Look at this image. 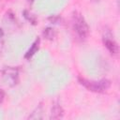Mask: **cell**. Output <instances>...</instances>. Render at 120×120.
Wrapping results in <instances>:
<instances>
[{
    "instance_id": "obj_9",
    "label": "cell",
    "mask_w": 120,
    "mask_h": 120,
    "mask_svg": "<svg viewBox=\"0 0 120 120\" xmlns=\"http://www.w3.org/2000/svg\"><path fill=\"white\" fill-rule=\"evenodd\" d=\"M23 16L32 24H37V18H36V16L34 14H32L31 12H29L28 10H24L23 11Z\"/></svg>"
},
{
    "instance_id": "obj_6",
    "label": "cell",
    "mask_w": 120,
    "mask_h": 120,
    "mask_svg": "<svg viewBox=\"0 0 120 120\" xmlns=\"http://www.w3.org/2000/svg\"><path fill=\"white\" fill-rule=\"evenodd\" d=\"M39 42H40V40H39V38H37L34 42H33V44H32V46L28 49V51L25 52V54H24V58L25 59H30L38 51V48H39Z\"/></svg>"
},
{
    "instance_id": "obj_13",
    "label": "cell",
    "mask_w": 120,
    "mask_h": 120,
    "mask_svg": "<svg viewBox=\"0 0 120 120\" xmlns=\"http://www.w3.org/2000/svg\"><path fill=\"white\" fill-rule=\"evenodd\" d=\"M0 1H1V0H0Z\"/></svg>"
},
{
    "instance_id": "obj_12",
    "label": "cell",
    "mask_w": 120,
    "mask_h": 120,
    "mask_svg": "<svg viewBox=\"0 0 120 120\" xmlns=\"http://www.w3.org/2000/svg\"><path fill=\"white\" fill-rule=\"evenodd\" d=\"M28 1H29V2H30V3H33V2H34V1H35V0H28Z\"/></svg>"
},
{
    "instance_id": "obj_4",
    "label": "cell",
    "mask_w": 120,
    "mask_h": 120,
    "mask_svg": "<svg viewBox=\"0 0 120 120\" xmlns=\"http://www.w3.org/2000/svg\"><path fill=\"white\" fill-rule=\"evenodd\" d=\"M2 76L6 83L9 86H15L19 82V70L14 67H7L2 71Z\"/></svg>"
},
{
    "instance_id": "obj_11",
    "label": "cell",
    "mask_w": 120,
    "mask_h": 120,
    "mask_svg": "<svg viewBox=\"0 0 120 120\" xmlns=\"http://www.w3.org/2000/svg\"><path fill=\"white\" fill-rule=\"evenodd\" d=\"M91 1H94V2H99L100 0H91Z\"/></svg>"
},
{
    "instance_id": "obj_3",
    "label": "cell",
    "mask_w": 120,
    "mask_h": 120,
    "mask_svg": "<svg viewBox=\"0 0 120 120\" xmlns=\"http://www.w3.org/2000/svg\"><path fill=\"white\" fill-rule=\"evenodd\" d=\"M102 41L104 47L108 50V52L112 55V56H117L119 52V47L115 39L113 38V36L111 31H104V34L102 36Z\"/></svg>"
},
{
    "instance_id": "obj_10",
    "label": "cell",
    "mask_w": 120,
    "mask_h": 120,
    "mask_svg": "<svg viewBox=\"0 0 120 120\" xmlns=\"http://www.w3.org/2000/svg\"><path fill=\"white\" fill-rule=\"evenodd\" d=\"M5 96H6V94H5L4 90L0 89V105H1V104L3 103V101H4V99H5Z\"/></svg>"
},
{
    "instance_id": "obj_8",
    "label": "cell",
    "mask_w": 120,
    "mask_h": 120,
    "mask_svg": "<svg viewBox=\"0 0 120 120\" xmlns=\"http://www.w3.org/2000/svg\"><path fill=\"white\" fill-rule=\"evenodd\" d=\"M55 35H56V33H55L54 29L52 28V27H47V28H45L44 31H43V36H44V38H45L46 39H49V40H52V39L54 38Z\"/></svg>"
},
{
    "instance_id": "obj_7",
    "label": "cell",
    "mask_w": 120,
    "mask_h": 120,
    "mask_svg": "<svg viewBox=\"0 0 120 120\" xmlns=\"http://www.w3.org/2000/svg\"><path fill=\"white\" fill-rule=\"evenodd\" d=\"M43 118V107L41 104L37 106L35 110L28 116V119H42Z\"/></svg>"
},
{
    "instance_id": "obj_2",
    "label": "cell",
    "mask_w": 120,
    "mask_h": 120,
    "mask_svg": "<svg viewBox=\"0 0 120 120\" xmlns=\"http://www.w3.org/2000/svg\"><path fill=\"white\" fill-rule=\"evenodd\" d=\"M78 82L88 91L94 93H104L108 91V89L111 87V82L107 79L95 81V80H88L82 77H78Z\"/></svg>"
},
{
    "instance_id": "obj_5",
    "label": "cell",
    "mask_w": 120,
    "mask_h": 120,
    "mask_svg": "<svg viewBox=\"0 0 120 120\" xmlns=\"http://www.w3.org/2000/svg\"><path fill=\"white\" fill-rule=\"evenodd\" d=\"M64 116V109L60 102L54 101L52 103V106L51 108V113L50 118L51 119H61Z\"/></svg>"
},
{
    "instance_id": "obj_1",
    "label": "cell",
    "mask_w": 120,
    "mask_h": 120,
    "mask_svg": "<svg viewBox=\"0 0 120 120\" xmlns=\"http://www.w3.org/2000/svg\"><path fill=\"white\" fill-rule=\"evenodd\" d=\"M71 25L74 33L80 38L81 40H84L88 38L90 33L89 25L84 19V17L82 15L79 11H74L71 16Z\"/></svg>"
}]
</instances>
